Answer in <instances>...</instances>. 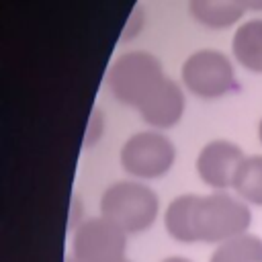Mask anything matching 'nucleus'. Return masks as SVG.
Returning a JSON list of instances; mask_svg holds the SVG:
<instances>
[{
  "label": "nucleus",
  "instance_id": "obj_13",
  "mask_svg": "<svg viewBox=\"0 0 262 262\" xmlns=\"http://www.w3.org/2000/svg\"><path fill=\"white\" fill-rule=\"evenodd\" d=\"M102 127H104L102 113H100V111H94V113H92V119H90V123H88V133H86V145H88V147L100 139Z\"/></svg>",
  "mask_w": 262,
  "mask_h": 262
},
{
  "label": "nucleus",
  "instance_id": "obj_4",
  "mask_svg": "<svg viewBox=\"0 0 262 262\" xmlns=\"http://www.w3.org/2000/svg\"><path fill=\"white\" fill-rule=\"evenodd\" d=\"M121 168L135 180H158L166 176L176 162L174 141L158 129L135 131L129 135L119 151Z\"/></svg>",
  "mask_w": 262,
  "mask_h": 262
},
{
  "label": "nucleus",
  "instance_id": "obj_14",
  "mask_svg": "<svg viewBox=\"0 0 262 262\" xmlns=\"http://www.w3.org/2000/svg\"><path fill=\"white\" fill-rule=\"evenodd\" d=\"M237 4H239L244 10L262 12V0H237Z\"/></svg>",
  "mask_w": 262,
  "mask_h": 262
},
{
  "label": "nucleus",
  "instance_id": "obj_17",
  "mask_svg": "<svg viewBox=\"0 0 262 262\" xmlns=\"http://www.w3.org/2000/svg\"><path fill=\"white\" fill-rule=\"evenodd\" d=\"M66 262H76V260H74L72 256H68V258H66Z\"/></svg>",
  "mask_w": 262,
  "mask_h": 262
},
{
  "label": "nucleus",
  "instance_id": "obj_10",
  "mask_svg": "<svg viewBox=\"0 0 262 262\" xmlns=\"http://www.w3.org/2000/svg\"><path fill=\"white\" fill-rule=\"evenodd\" d=\"M188 12L205 29L223 31L239 23L246 10L237 0H188Z\"/></svg>",
  "mask_w": 262,
  "mask_h": 262
},
{
  "label": "nucleus",
  "instance_id": "obj_6",
  "mask_svg": "<svg viewBox=\"0 0 262 262\" xmlns=\"http://www.w3.org/2000/svg\"><path fill=\"white\" fill-rule=\"evenodd\" d=\"M127 239L129 233L98 213L74 227L70 256L76 262H119L125 258Z\"/></svg>",
  "mask_w": 262,
  "mask_h": 262
},
{
  "label": "nucleus",
  "instance_id": "obj_11",
  "mask_svg": "<svg viewBox=\"0 0 262 262\" xmlns=\"http://www.w3.org/2000/svg\"><path fill=\"white\" fill-rule=\"evenodd\" d=\"M209 262H262V237L242 233L215 246Z\"/></svg>",
  "mask_w": 262,
  "mask_h": 262
},
{
  "label": "nucleus",
  "instance_id": "obj_18",
  "mask_svg": "<svg viewBox=\"0 0 262 262\" xmlns=\"http://www.w3.org/2000/svg\"><path fill=\"white\" fill-rule=\"evenodd\" d=\"M119 262H131V260H127V258H123V260H119Z\"/></svg>",
  "mask_w": 262,
  "mask_h": 262
},
{
  "label": "nucleus",
  "instance_id": "obj_16",
  "mask_svg": "<svg viewBox=\"0 0 262 262\" xmlns=\"http://www.w3.org/2000/svg\"><path fill=\"white\" fill-rule=\"evenodd\" d=\"M258 141H260V145H262V119H260V123H258Z\"/></svg>",
  "mask_w": 262,
  "mask_h": 262
},
{
  "label": "nucleus",
  "instance_id": "obj_3",
  "mask_svg": "<svg viewBox=\"0 0 262 262\" xmlns=\"http://www.w3.org/2000/svg\"><path fill=\"white\" fill-rule=\"evenodd\" d=\"M164 78V66L154 53L131 49L115 57L106 74V86L117 102L137 108Z\"/></svg>",
  "mask_w": 262,
  "mask_h": 262
},
{
  "label": "nucleus",
  "instance_id": "obj_15",
  "mask_svg": "<svg viewBox=\"0 0 262 262\" xmlns=\"http://www.w3.org/2000/svg\"><path fill=\"white\" fill-rule=\"evenodd\" d=\"M160 262H192V260L186 258V256H168V258H164Z\"/></svg>",
  "mask_w": 262,
  "mask_h": 262
},
{
  "label": "nucleus",
  "instance_id": "obj_8",
  "mask_svg": "<svg viewBox=\"0 0 262 262\" xmlns=\"http://www.w3.org/2000/svg\"><path fill=\"white\" fill-rule=\"evenodd\" d=\"M184 106H186V98L182 86L166 76L154 88V92L137 106V113L149 129L168 131L180 123L184 115Z\"/></svg>",
  "mask_w": 262,
  "mask_h": 262
},
{
  "label": "nucleus",
  "instance_id": "obj_2",
  "mask_svg": "<svg viewBox=\"0 0 262 262\" xmlns=\"http://www.w3.org/2000/svg\"><path fill=\"white\" fill-rule=\"evenodd\" d=\"M100 215L117 223L129 235L143 233L160 215V199L143 180H115L100 196Z\"/></svg>",
  "mask_w": 262,
  "mask_h": 262
},
{
  "label": "nucleus",
  "instance_id": "obj_5",
  "mask_svg": "<svg viewBox=\"0 0 262 262\" xmlns=\"http://www.w3.org/2000/svg\"><path fill=\"white\" fill-rule=\"evenodd\" d=\"M182 86L196 98L217 100L235 88L231 59L219 49H196L180 68Z\"/></svg>",
  "mask_w": 262,
  "mask_h": 262
},
{
  "label": "nucleus",
  "instance_id": "obj_12",
  "mask_svg": "<svg viewBox=\"0 0 262 262\" xmlns=\"http://www.w3.org/2000/svg\"><path fill=\"white\" fill-rule=\"evenodd\" d=\"M231 190L248 205L262 207V154L246 156L233 178Z\"/></svg>",
  "mask_w": 262,
  "mask_h": 262
},
{
  "label": "nucleus",
  "instance_id": "obj_9",
  "mask_svg": "<svg viewBox=\"0 0 262 262\" xmlns=\"http://www.w3.org/2000/svg\"><path fill=\"white\" fill-rule=\"evenodd\" d=\"M231 53L242 68L262 74V18H250L235 29Z\"/></svg>",
  "mask_w": 262,
  "mask_h": 262
},
{
  "label": "nucleus",
  "instance_id": "obj_1",
  "mask_svg": "<svg viewBox=\"0 0 262 262\" xmlns=\"http://www.w3.org/2000/svg\"><path fill=\"white\" fill-rule=\"evenodd\" d=\"M250 225V205L229 190H211L209 194L184 192L174 196L164 211V229L180 244L219 246L248 233Z\"/></svg>",
  "mask_w": 262,
  "mask_h": 262
},
{
  "label": "nucleus",
  "instance_id": "obj_7",
  "mask_svg": "<svg viewBox=\"0 0 262 262\" xmlns=\"http://www.w3.org/2000/svg\"><path fill=\"white\" fill-rule=\"evenodd\" d=\"M246 160L244 149L229 139H213L201 147L194 160L196 176L211 190H229Z\"/></svg>",
  "mask_w": 262,
  "mask_h": 262
}]
</instances>
